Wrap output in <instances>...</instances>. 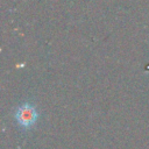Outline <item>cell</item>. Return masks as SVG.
<instances>
[{
	"instance_id": "1",
	"label": "cell",
	"mask_w": 149,
	"mask_h": 149,
	"mask_svg": "<svg viewBox=\"0 0 149 149\" xmlns=\"http://www.w3.org/2000/svg\"><path fill=\"white\" fill-rule=\"evenodd\" d=\"M38 119V113L36 108L30 104L21 105L15 112V120L17 125L23 129L31 128Z\"/></svg>"
}]
</instances>
